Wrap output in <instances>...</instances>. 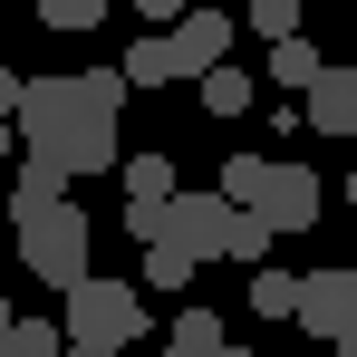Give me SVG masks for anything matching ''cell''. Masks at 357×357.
<instances>
[{"instance_id": "obj_1", "label": "cell", "mask_w": 357, "mask_h": 357, "mask_svg": "<svg viewBox=\"0 0 357 357\" xmlns=\"http://www.w3.org/2000/svg\"><path fill=\"white\" fill-rule=\"evenodd\" d=\"M10 126H20V155L59 165L68 183L116 165V116H107V107H87V97H77V77H20Z\"/></svg>"}, {"instance_id": "obj_2", "label": "cell", "mask_w": 357, "mask_h": 357, "mask_svg": "<svg viewBox=\"0 0 357 357\" xmlns=\"http://www.w3.org/2000/svg\"><path fill=\"white\" fill-rule=\"evenodd\" d=\"M59 328H68V348H135V338H145V290H135V280H107V271L87 261L59 290Z\"/></svg>"}, {"instance_id": "obj_3", "label": "cell", "mask_w": 357, "mask_h": 357, "mask_svg": "<svg viewBox=\"0 0 357 357\" xmlns=\"http://www.w3.org/2000/svg\"><path fill=\"white\" fill-rule=\"evenodd\" d=\"M10 232H20V271L49 280V290H68V280L87 271V213H77L68 193H59V203H39V213H20Z\"/></svg>"}, {"instance_id": "obj_4", "label": "cell", "mask_w": 357, "mask_h": 357, "mask_svg": "<svg viewBox=\"0 0 357 357\" xmlns=\"http://www.w3.org/2000/svg\"><path fill=\"white\" fill-rule=\"evenodd\" d=\"M241 213H261L271 232H309V222L328 213V193H319V174H309V165H271V174H261V193H251Z\"/></svg>"}, {"instance_id": "obj_5", "label": "cell", "mask_w": 357, "mask_h": 357, "mask_svg": "<svg viewBox=\"0 0 357 357\" xmlns=\"http://www.w3.org/2000/svg\"><path fill=\"white\" fill-rule=\"evenodd\" d=\"M222 222H232V203L213 193V183H193V193H165V241L174 251H193V261H222Z\"/></svg>"}, {"instance_id": "obj_6", "label": "cell", "mask_w": 357, "mask_h": 357, "mask_svg": "<svg viewBox=\"0 0 357 357\" xmlns=\"http://www.w3.org/2000/svg\"><path fill=\"white\" fill-rule=\"evenodd\" d=\"M165 59H174V77L222 68V59H232V20H222V10H183V20H165Z\"/></svg>"}, {"instance_id": "obj_7", "label": "cell", "mask_w": 357, "mask_h": 357, "mask_svg": "<svg viewBox=\"0 0 357 357\" xmlns=\"http://www.w3.org/2000/svg\"><path fill=\"white\" fill-rule=\"evenodd\" d=\"M348 309H357V271H299L290 319L309 328V338H338V328H348Z\"/></svg>"}, {"instance_id": "obj_8", "label": "cell", "mask_w": 357, "mask_h": 357, "mask_svg": "<svg viewBox=\"0 0 357 357\" xmlns=\"http://www.w3.org/2000/svg\"><path fill=\"white\" fill-rule=\"evenodd\" d=\"M299 126L309 135H357V68H319L299 87Z\"/></svg>"}, {"instance_id": "obj_9", "label": "cell", "mask_w": 357, "mask_h": 357, "mask_svg": "<svg viewBox=\"0 0 357 357\" xmlns=\"http://www.w3.org/2000/svg\"><path fill=\"white\" fill-rule=\"evenodd\" d=\"M222 338H232V328H222V309H174V328H165V357H213Z\"/></svg>"}, {"instance_id": "obj_10", "label": "cell", "mask_w": 357, "mask_h": 357, "mask_svg": "<svg viewBox=\"0 0 357 357\" xmlns=\"http://www.w3.org/2000/svg\"><path fill=\"white\" fill-rule=\"evenodd\" d=\"M193 271H203V261H193V251H174V241H145V271H135V290H193Z\"/></svg>"}, {"instance_id": "obj_11", "label": "cell", "mask_w": 357, "mask_h": 357, "mask_svg": "<svg viewBox=\"0 0 357 357\" xmlns=\"http://www.w3.org/2000/svg\"><path fill=\"white\" fill-rule=\"evenodd\" d=\"M59 193H68V174H59V165L20 155V174H10V222H20V213H39V203H59Z\"/></svg>"}, {"instance_id": "obj_12", "label": "cell", "mask_w": 357, "mask_h": 357, "mask_svg": "<svg viewBox=\"0 0 357 357\" xmlns=\"http://www.w3.org/2000/svg\"><path fill=\"white\" fill-rule=\"evenodd\" d=\"M271 241H280V232H271L261 213H241V203H232V222H222V261H241V271H261V261H271Z\"/></svg>"}, {"instance_id": "obj_13", "label": "cell", "mask_w": 357, "mask_h": 357, "mask_svg": "<svg viewBox=\"0 0 357 357\" xmlns=\"http://www.w3.org/2000/svg\"><path fill=\"white\" fill-rule=\"evenodd\" d=\"M193 87H203V107H213V116H251V68H203V77H193Z\"/></svg>"}, {"instance_id": "obj_14", "label": "cell", "mask_w": 357, "mask_h": 357, "mask_svg": "<svg viewBox=\"0 0 357 357\" xmlns=\"http://www.w3.org/2000/svg\"><path fill=\"white\" fill-rule=\"evenodd\" d=\"M319 68H328V59H319V49H309L299 29H290V39H271V87H290V97H299V87H309Z\"/></svg>"}, {"instance_id": "obj_15", "label": "cell", "mask_w": 357, "mask_h": 357, "mask_svg": "<svg viewBox=\"0 0 357 357\" xmlns=\"http://www.w3.org/2000/svg\"><path fill=\"white\" fill-rule=\"evenodd\" d=\"M126 87H174V59H165V29H145V39H135V49H126Z\"/></svg>"}, {"instance_id": "obj_16", "label": "cell", "mask_w": 357, "mask_h": 357, "mask_svg": "<svg viewBox=\"0 0 357 357\" xmlns=\"http://www.w3.org/2000/svg\"><path fill=\"white\" fill-rule=\"evenodd\" d=\"M59 348H68L59 319H10V328H0V357H59Z\"/></svg>"}, {"instance_id": "obj_17", "label": "cell", "mask_w": 357, "mask_h": 357, "mask_svg": "<svg viewBox=\"0 0 357 357\" xmlns=\"http://www.w3.org/2000/svg\"><path fill=\"white\" fill-rule=\"evenodd\" d=\"M174 193V155H126V203H165Z\"/></svg>"}, {"instance_id": "obj_18", "label": "cell", "mask_w": 357, "mask_h": 357, "mask_svg": "<svg viewBox=\"0 0 357 357\" xmlns=\"http://www.w3.org/2000/svg\"><path fill=\"white\" fill-rule=\"evenodd\" d=\"M290 299H299V271H251V319H290Z\"/></svg>"}, {"instance_id": "obj_19", "label": "cell", "mask_w": 357, "mask_h": 357, "mask_svg": "<svg viewBox=\"0 0 357 357\" xmlns=\"http://www.w3.org/2000/svg\"><path fill=\"white\" fill-rule=\"evenodd\" d=\"M97 20H107V0H39V29H59V39L97 29Z\"/></svg>"}, {"instance_id": "obj_20", "label": "cell", "mask_w": 357, "mask_h": 357, "mask_svg": "<svg viewBox=\"0 0 357 357\" xmlns=\"http://www.w3.org/2000/svg\"><path fill=\"white\" fill-rule=\"evenodd\" d=\"M77 97H87V107H107V116H126V97H135V87H126V68H77Z\"/></svg>"}, {"instance_id": "obj_21", "label": "cell", "mask_w": 357, "mask_h": 357, "mask_svg": "<svg viewBox=\"0 0 357 357\" xmlns=\"http://www.w3.org/2000/svg\"><path fill=\"white\" fill-rule=\"evenodd\" d=\"M261 174H271V155H251V145H241L232 165H222V183H213V193H222V203H251V193H261Z\"/></svg>"}, {"instance_id": "obj_22", "label": "cell", "mask_w": 357, "mask_h": 357, "mask_svg": "<svg viewBox=\"0 0 357 357\" xmlns=\"http://www.w3.org/2000/svg\"><path fill=\"white\" fill-rule=\"evenodd\" d=\"M251 29H261V39H290V29H299V0H251Z\"/></svg>"}, {"instance_id": "obj_23", "label": "cell", "mask_w": 357, "mask_h": 357, "mask_svg": "<svg viewBox=\"0 0 357 357\" xmlns=\"http://www.w3.org/2000/svg\"><path fill=\"white\" fill-rule=\"evenodd\" d=\"M126 232H135V241H165V203H126Z\"/></svg>"}, {"instance_id": "obj_24", "label": "cell", "mask_w": 357, "mask_h": 357, "mask_svg": "<svg viewBox=\"0 0 357 357\" xmlns=\"http://www.w3.org/2000/svg\"><path fill=\"white\" fill-rule=\"evenodd\" d=\"M135 10H145L155 29H165V20H183V0H135Z\"/></svg>"}, {"instance_id": "obj_25", "label": "cell", "mask_w": 357, "mask_h": 357, "mask_svg": "<svg viewBox=\"0 0 357 357\" xmlns=\"http://www.w3.org/2000/svg\"><path fill=\"white\" fill-rule=\"evenodd\" d=\"M10 107H20V68H0V116H10Z\"/></svg>"}, {"instance_id": "obj_26", "label": "cell", "mask_w": 357, "mask_h": 357, "mask_svg": "<svg viewBox=\"0 0 357 357\" xmlns=\"http://www.w3.org/2000/svg\"><path fill=\"white\" fill-rule=\"evenodd\" d=\"M328 348H338V357H357V309H348V328H338V338H328Z\"/></svg>"}, {"instance_id": "obj_27", "label": "cell", "mask_w": 357, "mask_h": 357, "mask_svg": "<svg viewBox=\"0 0 357 357\" xmlns=\"http://www.w3.org/2000/svg\"><path fill=\"white\" fill-rule=\"evenodd\" d=\"M10 155H20V126H10V116H0V165H10Z\"/></svg>"}, {"instance_id": "obj_28", "label": "cell", "mask_w": 357, "mask_h": 357, "mask_svg": "<svg viewBox=\"0 0 357 357\" xmlns=\"http://www.w3.org/2000/svg\"><path fill=\"white\" fill-rule=\"evenodd\" d=\"M59 357H116V348H59Z\"/></svg>"}, {"instance_id": "obj_29", "label": "cell", "mask_w": 357, "mask_h": 357, "mask_svg": "<svg viewBox=\"0 0 357 357\" xmlns=\"http://www.w3.org/2000/svg\"><path fill=\"white\" fill-rule=\"evenodd\" d=\"M10 319H20V309H10V290H0V328H10Z\"/></svg>"}, {"instance_id": "obj_30", "label": "cell", "mask_w": 357, "mask_h": 357, "mask_svg": "<svg viewBox=\"0 0 357 357\" xmlns=\"http://www.w3.org/2000/svg\"><path fill=\"white\" fill-rule=\"evenodd\" d=\"M213 357H251V348H232V338H222V348H213Z\"/></svg>"}, {"instance_id": "obj_31", "label": "cell", "mask_w": 357, "mask_h": 357, "mask_svg": "<svg viewBox=\"0 0 357 357\" xmlns=\"http://www.w3.org/2000/svg\"><path fill=\"white\" fill-rule=\"evenodd\" d=\"M348 222H357V174H348Z\"/></svg>"}, {"instance_id": "obj_32", "label": "cell", "mask_w": 357, "mask_h": 357, "mask_svg": "<svg viewBox=\"0 0 357 357\" xmlns=\"http://www.w3.org/2000/svg\"><path fill=\"white\" fill-rule=\"evenodd\" d=\"M328 357H338V348H328Z\"/></svg>"}]
</instances>
